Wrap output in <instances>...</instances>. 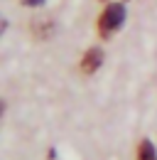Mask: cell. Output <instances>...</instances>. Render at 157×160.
<instances>
[{"mask_svg": "<svg viewBox=\"0 0 157 160\" xmlns=\"http://www.w3.org/2000/svg\"><path fill=\"white\" fill-rule=\"evenodd\" d=\"M52 30H54V22L52 20H42V22H32V32H35V37H42V40H47L49 35H52Z\"/></svg>", "mask_w": 157, "mask_h": 160, "instance_id": "3957f363", "label": "cell"}, {"mask_svg": "<svg viewBox=\"0 0 157 160\" xmlns=\"http://www.w3.org/2000/svg\"><path fill=\"white\" fill-rule=\"evenodd\" d=\"M125 20V8L123 5H108L103 12H101V18H98V32L103 35V37H108L111 32H116L118 27L123 25Z\"/></svg>", "mask_w": 157, "mask_h": 160, "instance_id": "6da1fadb", "label": "cell"}, {"mask_svg": "<svg viewBox=\"0 0 157 160\" xmlns=\"http://www.w3.org/2000/svg\"><path fill=\"white\" fill-rule=\"evenodd\" d=\"M44 0H22V5L25 8H37V5H42Z\"/></svg>", "mask_w": 157, "mask_h": 160, "instance_id": "5b68a950", "label": "cell"}, {"mask_svg": "<svg viewBox=\"0 0 157 160\" xmlns=\"http://www.w3.org/2000/svg\"><path fill=\"white\" fill-rule=\"evenodd\" d=\"M137 160H157V153H155V148H152L150 140H142L137 145Z\"/></svg>", "mask_w": 157, "mask_h": 160, "instance_id": "277c9868", "label": "cell"}, {"mask_svg": "<svg viewBox=\"0 0 157 160\" xmlns=\"http://www.w3.org/2000/svg\"><path fill=\"white\" fill-rule=\"evenodd\" d=\"M103 64V52L101 49H88L86 54H83V59H81V72L83 74H93V72H98V67Z\"/></svg>", "mask_w": 157, "mask_h": 160, "instance_id": "7a4b0ae2", "label": "cell"}]
</instances>
